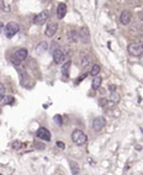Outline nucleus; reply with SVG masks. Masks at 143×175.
I'll list each match as a JSON object with an SVG mask.
<instances>
[{
  "label": "nucleus",
  "mask_w": 143,
  "mask_h": 175,
  "mask_svg": "<svg viewBox=\"0 0 143 175\" xmlns=\"http://www.w3.org/2000/svg\"><path fill=\"white\" fill-rule=\"evenodd\" d=\"M79 40H82L83 43H89L90 42V32L88 27H82L79 31Z\"/></svg>",
  "instance_id": "8"
},
{
  "label": "nucleus",
  "mask_w": 143,
  "mask_h": 175,
  "mask_svg": "<svg viewBox=\"0 0 143 175\" xmlns=\"http://www.w3.org/2000/svg\"><path fill=\"white\" fill-rule=\"evenodd\" d=\"M57 30H58V25H57L56 22L48 24L47 29H46V36H47V37H53V36L56 35Z\"/></svg>",
  "instance_id": "9"
},
{
  "label": "nucleus",
  "mask_w": 143,
  "mask_h": 175,
  "mask_svg": "<svg viewBox=\"0 0 143 175\" xmlns=\"http://www.w3.org/2000/svg\"><path fill=\"white\" fill-rule=\"evenodd\" d=\"M127 49H128V53L131 56H134V57L141 56V53L143 52L142 46H141V44H138V43H129Z\"/></svg>",
  "instance_id": "4"
},
{
  "label": "nucleus",
  "mask_w": 143,
  "mask_h": 175,
  "mask_svg": "<svg viewBox=\"0 0 143 175\" xmlns=\"http://www.w3.org/2000/svg\"><path fill=\"white\" fill-rule=\"evenodd\" d=\"M14 102V98L12 96H4L3 98V105H10Z\"/></svg>",
  "instance_id": "20"
},
{
  "label": "nucleus",
  "mask_w": 143,
  "mask_h": 175,
  "mask_svg": "<svg viewBox=\"0 0 143 175\" xmlns=\"http://www.w3.org/2000/svg\"><path fill=\"white\" fill-rule=\"evenodd\" d=\"M139 30H141V31H142V32H143V22H142V24H141V25H139Z\"/></svg>",
  "instance_id": "29"
},
{
  "label": "nucleus",
  "mask_w": 143,
  "mask_h": 175,
  "mask_svg": "<svg viewBox=\"0 0 143 175\" xmlns=\"http://www.w3.org/2000/svg\"><path fill=\"white\" fill-rule=\"evenodd\" d=\"M57 147H59L61 149H64V148H66V144H64L63 142H61V141H58V142H57Z\"/></svg>",
  "instance_id": "23"
},
{
  "label": "nucleus",
  "mask_w": 143,
  "mask_h": 175,
  "mask_svg": "<svg viewBox=\"0 0 143 175\" xmlns=\"http://www.w3.org/2000/svg\"><path fill=\"white\" fill-rule=\"evenodd\" d=\"M109 89H110V91H112V93H114L115 90H116V86H115V85H110Z\"/></svg>",
  "instance_id": "27"
},
{
  "label": "nucleus",
  "mask_w": 143,
  "mask_h": 175,
  "mask_svg": "<svg viewBox=\"0 0 143 175\" xmlns=\"http://www.w3.org/2000/svg\"><path fill=\"white\" fill-rule=\"evenodd\" d=\"M120 22L122 25H128L131 22V14H129V11L127 10H123L120 15Z\"/></svg>",
  "instance_id": "11"
},
{
  "label": "nucleus",
  "mask_w": 143,
  "mask_h": 175,
  "mask_svg": "<svg viewBox=\"0 0 143 175\" xmlns=\"http://www.w3.org/2000/svg\"><path fill=\"white\" fill-rule=\"evenodd\" d=\"M36 136H37V138H40L42 141H47V142L51 141V133H49V131H48V129H46V128H43V127H41L36 132Z\"/></svg>",
  "instance_id": "7"
},
{
  "label": "nucleus",
  "mask_w": 143,
  "mask_h": 175,
  "mask_svg": "<svg viewBox=\"0 0 143 175\" xmlns=\"http://www.w3.org/2000/svg\"><path fill=\"white\" fill-rule=\"evenodd\" d=\"M106 126V120L104 117H96L93 121V128L95 132H100L102 131V128Z\"/></svg>",
  "instance_id": "5"
},
{
  "label": "nucleus",
  "mask_w": 143,
  "mask_h": 175,
  "mask_svg": "<svg viewBox=\"0 0 143 175\" xmlns=\"http://www.w3.org/2000/svg\"><path fill=\"white\" fill-rule=\"evenodd\" d=\"M142 48H143V46H142Z\"/></svg>",
  "instance_id": "31"
},
{
  "label": "nucleus",
  "mask_w": 143,
  "mask_h": 175,
  "mask_svg": "<svg viewBox=\"0 0 143 175\" xmlns=\"http://www.w3.org/2000/svg\"><path fill=\"white\" fill-rule=\"evenodd\" d=\"M3 98H4V95H3V94H0V101H3Z\"/></svg>",
  "instance_id": "30"
},
{
  "label": "nucleus",
  "mask_w": 143,
  "mask_h": 175,
  "mask_svg": "<svg viewBox=\"0 0 143 175\" xmlns=\"http://www.w3.org/2000/svg\"><path fill=\"white\" fill-rule=\"evenodd\" d=\"M101 81H102V79H101V78L96 75V76L94 78V79H93V83H92V86H93V89H94V90H97V89H99V88L101 86Z\"/></svg>",
  "instance_id": "16"
},
{
  "label": "nucleus",
  "mask_w": 143,
  "mask_h": 175,
  "mask_svg": "<svg viewBox=\"0 0 143 175\" xmlns=\"http://www.w3.org/2000/svg\"><path fill=\"white\" fill-rule=\"evenodd\" d=\"M36 147L38 148V149H44V148H46L44 144H40V143H36Z\"/></svg>",
  "instance_id": "26"
},
{
  "label": "nucleus",
  "mask_w": 143,
  "mask_h": 175,
  "mask_svg": "<svg viewBox=\"0 0 143 175\" xmlns=\"http://www.w3.org/2000/svg\"><path fill=\"white\" fill-rule=\"evenodd\" d=\"M19 30H20V26H19V24L16 22H9L8 25L5 26V30H4V34L5 36L8 37V38H11V37H14Z\"/></svg>",
  "instance_id": "2"
},
{
  "label": "nucleus",
  "mask_w": 143,
  "mask_h": 175,
  "mask_svg": "<svg viewBox=\"0 0 143 175\" xmlns=\"http://www.w3.org/2000/svg\"><path fill=\"white\" fill-rule=\"evenodd\" d=\"M138 16H139V19H141V20L143 21V10H142V11L139 12V15H138Z\"/></svg>",
  "instance_id": "28"
},
{
  "label": "nucleus",
  "mask_w": 143,
  "mask_h": 175,
  "mask_svg": "<svg viewBox=\"0 0 143 175\" xmlns=\"http://www.w3.org/2000/svg\"><path fill=\"white\" fill-rule=\"evenodd\" d=\"M90 63H92V57L89 54H82L80 56V64H82L83 68H87Z\"/></svg>",
  "instance_id": "14"
},
{
  "label": "nucleus",
  "mask_w": 143,
  "mask_h": 175,
  "mask_svg": "<svg viewBox=\"0 0 143 175\" xmlns=\"http://www.w3.org/2000/svg\"><path fill=\"white\" fill-rule=\"evenodd\" d=\"M47 48H48V44H47V42H41L40 44L37 46V53L38 54H42V53H44V52L47 51Z\"/></svg>",
  "instance_id": "18"
},
{
  "label": "nucleus",
  "mask_w": 143,
  "mask_h": 175,
  "mask_svg": "<svg viewBox=\"0 0 143 175\" xmlns=\"http://www.w3.org/2000/svg\"><path fill=\"white\" fill-rule=\"evenodd\" d=\"M48 17H49V11H48V10H43L42 12H40L38 15L35 16L34 24H35V25H43L44 22L48 20Z\"/></svg>",
  "instance_id": "3"
},
{
  "label": "nucleus",
  "mask_w": 143,
  "mask_h": 175,
  "mask_svg": "<svg viewBox=\"0 0 143 175\" xmlns=\"http://www.w3.org/2000/svg\"><path fill=\"white\" fill-rule=\"evenodd\" d=\"M20 147H21V143L19 141H15L14 143H12V148H15V149H19Z\"/></svg>",
  "instance_id": "22"
},
{
  "label": "nucleus",
  "mask_w": 143,
  "mask_h": 175,
  "mask_svg": "<svg viewBox=\"0 0 143 175\" xmlns=\"http://www.w3.org/2000/svg\"><path fill=\"white\" fill-rule=\"evenodd\" d=\"M67 38H68L69 42L77 43L78 41H79V34H78L77 31H74V30H69L67 32Z\"/></svg>",
  "instance_id": "13"
},
{
  "label": "nucleus",
  "mask_w": 143,
  "mask_h": 175,
  "mask_svg": "<svg viewBox=\"0 0 143 175\" xmlns=\"http://www.w3.org/2000/svg\"><path fill=\"white\" fill-rule=\"evenodd\" d=\"M70 64H72V62L70 61H68V62H66L62 66V74L64 75V76H68L69 75V68H70Z\"/></svg>",
  "instance_id": "17"
},
{
  "label": "nucleus",
  "mask_w": 143,
  "mask_h": 175,
  "mask_svg": "<svg viewBox=\"0 0 143 175\" xmlns=\"http://www.w3.org/2000/svg\"><path fill=\"white\" fill-rule=\"evenodd\" d=\"M99 104H100L101 106H106V104H107V100H106V99H101V100L99 101Z\"/></svg>",
  "instance_id": "24"
},
{
  "label": "nucleus",
  "mask_w": 143,
  "mask_h": 175,
  "mask_svg": "<svg viewBox=\"0 0 143 175\" xmlns=\"http://www.w3.org/2000/svg\"><path fill=\"white\" fill-rule=\"evenodd\" d=\"M72 139H73V142L77 144V146H83L87 143V136L85 133H84L83 131H80V129H75V131L72 133Z\"/></svg>",
  "instance_id": "1"
},
{
  "label": "nucleus",
  "mask_w": 143,
  "mask_h": 175,
  "mask_svg": "<svg viewBox=\"0 0 143 175\" xmlns=\"http://www.w3.org/2000/svg\"><path fill=\"white\" fill-rule=\"evenodd\" d=\"M4 93H5V86L3 85L1 83H0V94H3V95H4Z\"/></svg>",
  "instance_id": "25"
},
{
  "label": "nucleus",
  "mask_w": 143,
  "mask_h": 175,
  "mask_svg": "<svg viewBox=\"0 0 143 175\" xmlns=\"http://www.w3.org/2000/svg\"><path fill=\"white\" fill-rule=\"evenodd\" d=\"M69 165H70V170H72V173H73V174H79V173H80L79 165H78L77 161L70 160V161H69Z\"/></svg>",
  "instance_id": "15"
},
{
  "label": "nucleus",
  "mask_w": 143,
  "mask_h": 175,
  "mask_svg": "<svg viewBox=\"0 0 143 175\" xmlns=\"http://www.w3.org/2000/svg\"><path fill=\"white\" fill-rule=\"evenodd\" d=\"M100 73V66H97V64H94L92 70H90V75L92 76H96L97 74Z\"/></svg>",
  "instance_id": "19"
},
{
  "label": "nucleus",
  "mask_w": 143,
  "mask_h": 175,
  "mask_svg": "<svg viewBox=\"0 0 143 175\" xmlns=\"http://www.w3.org/2000/svg\"><path fill=\"white\" fill-rule=\"evenodd\" d=\"M14 57L16 58L17 61H20V62L25 61L26 58H27V49H26V48H20V49H17V51L15 52Z\"/></svg>",
  "instance_id": "12"
},
{
  "label": "nucleus",
  "mask_w": 143,
  "mask_h": 175,
  "mask_svg": "<svg viewBox=\"0 0 143 175\" xmlns=\"http://www.w3.org/2000/svg\"><path fill=\"white\" fill-rule=\"evenodd\" d=\"M66 14H67V5L64 3L58 4V6H57V17L59 19V20H62V19L66 16Z\"/></svg>",
  "instance_id": "10"
},
{
  "label": "nucleus",
  "mask_w": 143,
  "mask_h": 175,
  "mask_svg": "<svg viewBox=\"0 0 143 175\" xmlns=\"http://www.w3.org/2000/svg\"><path fill=\"white\" fill-rule=\"evenodd\" d=\"M54 121L57 122V125H59V126L62 125V122H63V120H62V117H61L59 115H56L54 116Z\"/></svg>",
  "instance_id": "21"
},
{
  "label": "nucleus",
  "mask_w": 143,
  "mask_h": 175,
  "mask_svg": "<svg viewBox=\"0 0 143 175\" xmlns=\"http://www.w3.org/2000/svg\"><path fill=\"white\" fill-rule=\"evenodd\" d=\"M53 59H54V63L57 64H62L66 59V54H64V52L59 48H56L53 49Z\"/></svg>",
  "instance_id": "6"
}]
</instances>
